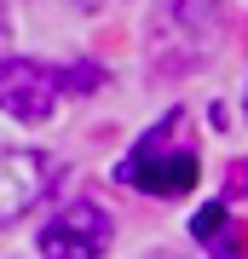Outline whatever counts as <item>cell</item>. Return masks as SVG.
<instances>
[{"label":"cell","instance_id":"cell-1","mask_svg":"<svg viewBox=\"0 0 248 259\" xmlns=\"http://www.w3.org/2000/svg\"><path fill=\"white\" fill-rule=\"evenodd\" d=\"M196 173H202V161H196L191 139H185V110H173L156 133H145L133 144V156L116 167L121 185H133L145 196H185L196 185Z\"/></svg>","mask_w":248,"mask_h":259},{"label":"cell","instance_id":"cell-2","mask_svg":"<svg viewBox=\"0 0 248 259\" xmlns=\"http://www.w3.org/2000/svg\"><path fill=\"white\" fill-rule=\"evenodd\" d=\"M220 35H225V18L214 0H167L150 29V58L167 75H185L220 47Z\"/></svg>","mask_w":248,"mask_h":259},{"label":"cell","instance_id":"cell-3","mask_svg":"<svg viewBox=\"0 0 248 259\" xmlns=\"http://www.w3.org/2000/svg\"><path fill=\"white\" fill-rule=\"evenodd\" d=\"M110 236H116V225H110V213L98 202H69V207H58L46 219L41 253L46 259H98L110 248Z\"/></svg>","mask_w":248,"mask_h":259},{"label":"cell","instance_id":"cell-4","mask_svg":"<svg viewBox=\"0 0 248 259\" xmlns=\"http://www.w3.org/2000/svg\"><path fill=\"white\" fill-rule=\"evenodd\" d=\"M58 93H64L58 69L35 64V58H6V64H0V110H6V115L46 121L58 110Z\"/></svg>","mask_w":248,"mask_h":259},{"label":"cell","instance_id":"cell-5","mask_svg":"<svg viewBox=\"0 0 248 259\" xmlns=\"http://www.w3.org/2000/svg\"><path fill=\"white\" fill-rule=\"evenodd\" d=\"M52 179H58V167L41 150H0V225H18L52 190Z\"/></svg>","mask_w":248,"mask_h":259},{"label":"cell","instance_id":"cell-6","mask_svg":"<svg viewBox=\"0 0 248 259\" xmlns=\"http://www.w3.org/2000/svg\"><path fill=\"white\" fill-rule=\"evenodd\" d=\"M225 219H231V213H225L220 202H208V207L191 219V236H196V242H214V236H225Z\"/></svg>","mask_w":248,"mask_h":259},{"label":"cell","instance_id":"cell-7","mask_svg":"<svg viewBox=\"0 0 248 259\" xmlns=\"http://www.w3.org/2000/svg\"><path fill=\"white\" fill-rule=\"evenodd\" d=\"M58 81H64V87H81V93H87V87H98V81H104V75H98V69H92V64H75L69 75H58Z\"/></svg>","mask_w":248,"mask_h":259},{"label":"cell","instance_id":"cell-8","mask_svg":"<svg viewBox=\"0 0 248 259\" xmlns=\"http://www.w3.org/2000/svg\"><path fill=\"white\" fill-rule=\"evenodd\" d=\"M214 259H242V236H220V248H214Z\"/></svg>","mask_w":248,"mask_h":259},{"label":"cell","instance_id":"cell-9","mask_svg":"<svg viewBox=\"0 0 248 259\" xmlns=\"http://www.w3.org/2000/svg\"><path fill=\"white\" fill-rule=\"evenodd\" d=\"M242 185H248V167H242Z\"/></svg>","mask_w":248,"mask_h":259}]
</instances>
